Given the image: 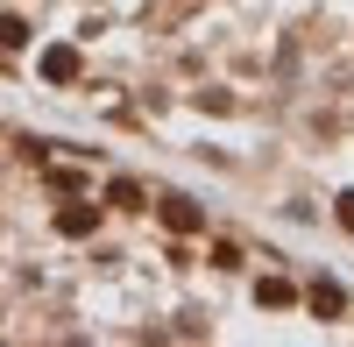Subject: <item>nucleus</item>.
Here are the masks:
<instances>
[{
	"label": "nucleus",
	"mask_w": 354,
	"mask_h": 347,
	"mask_svg": "<svg viewBox=\"0 0 354 347\" xmlns=\"http://www.w3.org/2000/svg\"><path fill=\"white\" fill-rule=\"evenodd\" d=\"M312 312L333 319V312H340V283H312Z\"/></svg>",
	"instance_id": "1"
},
{
	"label": "nucleus",
	"mask_w": 354,
	"mask_h": 347,
	"mask_svg": "<svg viewBox=\"0 0 354 347\" xmlns=\"http://www.w3.org/2000/svg\"><path fill=\"white\" fill-rule=\"evenodd\" d=\"M71 71H78L71 50H50V57H43V78H71Z\"/></svg>",
	"instance_id": "2"
},
{
	"label": "nucleus",
	"mask_w": 354,
	"mask_h": 347,
	"mask_svg": "<svg viewBox=\"0 0 354 347\" xmlns=\"http://www.w3.org/2000/svg\"><path fill=\"white\" fill-rule=\"evenodd\" d=\"M163 220H170V227H185V234H192V227H198V213L185 206V198H170V206H163Z\"/></svg>",
	"instance_id": "3"
},
{
	"label": "nucleus",
	"mask_w": 354,
	"mask_h": 347,
	"mask_svg": "<svg viewBox=\"0 0 354 347\" xmlns=\"http://www.w3.org/2000/svg\"><path fill=\"white\" fill-rule=\"evenodd\" d=\"M93 220H100V213H85V206H78V213H64V220H57V227H64V234H93Z\"/></svg>",
	"instance_id": "4"
},
{
	"label": "nucleus",
	"mask_w": 354,
	"mask_h": 347,
	"mask_svg": "<svg viewBox=\"0 0 354 347\" xmlns=\"http://www.w3.org/2000/svg\"><path fill=\"white\" fill-rule=\"evenodd\" d=\"M340 220H347V227H354V198H347V206H340Z\"/></svg>",
	"instance_id": "5"
}]
</instances>
